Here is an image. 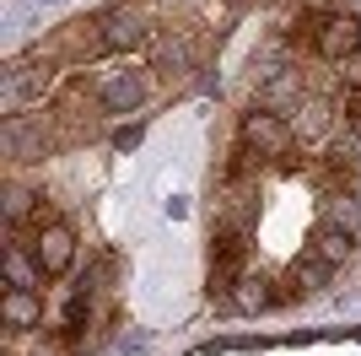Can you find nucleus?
Listing matches in <instances>:
<instances>
[{
  "label": "nucleus",
  "instance_id": "1",
  "mask_svg": "<svg viewBox=\"0 0 361 356\" xmlns=\"http://www.w3.org/2000/svg\"><path fill=\"white\" fill-rule=\"evenodd\" d=\"M243 146H254L259 157H281L291 146V124L270 108H254V114H243Z\"/></svg>",
  "mask_w": 361,
  "mask_h": 356
},
{
  "label": "nucleus",
  "instance_id": "2",
  "mask_svg": "<svg viewBox=\"0 0 361 356\" xmlns=\"http://www.w3.org/2000/svg\"><path fill=\"white\" fill-rule=\"evenodd\" d=\"M313 49L324 59H350V54H361V22L350 11H340V16H324L318 22V32H313Z\"/></svg>",
  "mask_w": 361,
  "mask_h": 356
},
{
  "label": "nucleus",
  "instance_id": "3",
  "mask_svg": "<svg viewBox=\"0 0 361 356\" xmlns=\"http://www.w3.org/2000/svg\"><path fill=\"white\" fill-rule=\"evenodd\" d=\"M32 259L44 265V275H65V270L75 265V232H71L65 222H49V227H38Z\"/></svg>",
  "mask_w": 361,
  "mask_h": 356
},
{
  "label": "nucleus",
  "instance_id": "4",
  "mask_svg": "<svg viewBox=\"0 0 361 356\" xmlns=\"http://www.w3.org/2000/svg\"><path fill=\"white\" fill-rule=\"evenodd\" d=\"M151 38V28L140 22V16H130V11H114L103 22V49H114V54H124V49H140Z\"/></svg>",
  "mask_w": 361,
  "mask_h": 356
},
{
  "label": "nucleus",
  "instance_id": "5",
  "mask_svg": "<svg viewBox=\"0 0 361 356\" xmlns=\"http://www.w3.org/2000/svg\"><path fill=\"white\" fill-rule=\"evenodd\" d=\"M97 97H103L108 114H130V108L146 97V81H140L135 71H119V76H108V81H103V92H97Z\"/></svg>",
  "mask_w": 361,
  "mask_h": 356
},
{
  "label": "nucleus",
  "instance_id": "6",
  "mask_svg": "<svg viewBox=\"0 0 361 356\" xmlns=\"http://www.w3.org/2000/svg\"><path fill=\"white\" fill-rule=\"evenodd\" d=\"M0 319L11 329H32L38 319H44V308H38V292L32 286H11V292L0 297Z\"/></svg>",
  "mask_w": 361,
  "mask_h": 356
},
{
  "label": "nucleus",
  "instance_id": "7",
  "mask_svg": "<svg viewBox=\"0 0 361 356\" xmlns=\"http://www.w3.org/2000/svg\"><path fill=\"white\" fill-rule=\"evenodd\" d=\"M313 254H318V259H329V265H345L350 254H356V232H350V227L324 222V227H318V237H313Z\"/></svg>",
  "mask_w": 361,
  "mask_h": 356
},
{
  "label": "nucleus",
  "instance_id": "8",
  "mask_svg": "<svg viewBox=\"0 0 361 356\" xmlns=\"http://www.w3.org/2000/svg\"><path fill=\"white\" fill-rule=\"evenodd\" d=\"M38 275H44L38 259H27L22 249H6V286H38Z\"/></svg>",
  "mask_w": 361,
  "mask_h": 356
},
{
  "label": "nucleus",
  "instance_id": "9",
  "mask_svg": "<svg viewBox=\"0 0 361 356\" xmlns=\"http://www.w3.org/2000/svg\"><path fill=\"white\" fill-rule=\"evenodd\" d=\"M329 259H318V254H313V259H297V265H291V275H297V286H302V292H324V286H329Z\"/></svg>",
  "mask_w": 361,
  "mask_h": 356
},
{
  "label": "nucleus",
  "instance_id": "10",
  "mask_svg": "<svg viewBox=\"0 0 361 356\" xmlns=\"http://www.w3.org/2000/svg\"><path fill=\"white\" fill-rule=\"evenodd\" d=\"M232 302H238L243 313H264L270 308V281H254V275L238 281V297H232Z\"/></svg>",
  "mask_w": 361,
  "mask_h": 356
},
{
  "label": "nucleus",
  "instance_id": "11",
  "mask_svg": "<svg viewBox=\"0 0 361 356\" xmlns=\"http://www.w3.org/2000/svg\"><path fill=\"white\" fill-rule=\"evenodd\" d=\"M6 216H11V222H27V216H38V222H44V206H38V194L11 189V194H6Z\"/></svg>",
  "mask_w": 361,
  "mask_h": 356
},
{
  "label": "nucleus",
  "instance_id": "12",
  "mask_svg": "<svg viewBox=\"0 0 361 356\" xmlns=\"http://www.w3.org/2000/svg\"><path fill=\"white\" fill-rule=\"evenodd\" d=\"M329 222L361 232V206H356V200H345V194H334V200H329Z\"/></svg>",
  "mask_w": 361,
  "mask_h": 356
},
{
  "label": "nucleus",
  "instance_id": "13",
  "mask_svg": "<svg viewBox=\"0 0 361 356\" xmlns=\"http://www.w3.org/2000/svg\"><path fill=\"white\" fill-rule=\"evenodd\" d=\"M81 319H87V292H75L71 302H65V329H75Z\"/></svg>",
  "mask_w": 361,
  "mask_h": 356
},
{
  "label": "nucleus",
  "instance_id": "14",
  "mask_svg": "<svg viewBox=\"0 0 361 356\" xmlns=\"http://www.w3.org/2000/svg\"><path fill=\"white\" fill-rule=\"evenodd\" d=\"M140 146V124H130V130H119V151H135Z\"/></svg>",
  "mask_w": 361,
  "mask_h": 356
},
{
  "label": "nucleus",
  "instance_id": "15",
  "mask_svg": "<svg viewBox=\"0 0 361 356\" xmlns=\"http://www.w3.org/2000/svg\"><path fill=\"white\" fill-rule=\"evenodd\" d=\"M345 81H350V87H361V59H345Z\"/></svg>",
  "mask_w": 361,
  "mask_h": 356
},
{
  "label": "nucleus",
  "instance_id": "16",
  "mask_svg": "<svg viewBox=\"0 0 361 356\" xmlns=\"http://www.w3.org/2000/svg\"><path fill=\"white\" fill-rule=\"evenodd\" d=\"M32 6H54V0H32Z\"/></svg>",
  "mask_w": 361,
  "mask_h": 356
},
{
  "label": "nucleus",
  "instance_id": "17",
  "mask_svg": "<svg viewBox=\"0 0 361 356\" xmlns=\"http://www.w3.org/2000/svg\"><path fill=\"white\" fill-rule=\"evenodd\" d=\"M350 11H361V0H350Z\"/></svg>",
  "mask_w": 361,
  "mask_h": 356
}]
</instances>
